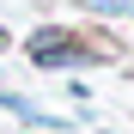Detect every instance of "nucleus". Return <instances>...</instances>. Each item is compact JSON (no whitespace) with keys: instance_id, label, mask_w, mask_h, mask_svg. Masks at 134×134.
I'll list each match as a JSON object with an SVG mask.
<instances>
[{"instance_id":"nucleus-1","label":"nucleus","mask_w":134,"mask_h":134,"mask_svg":"<svg viewBox=\"0 0 134 134\" xmlns=\"http://www.w3.org/2000/svg\"><path fill=\"white\" fill-rule=\"evenodd\" d=\"M25 55H31V67L55 73V67H98L110 49H98L92 37H79V31H67V25H37L25 37Z\"/></svg>"},{"instance_id":"nucleus-2","label":"nucleus","mask_w":134,"mask_h":134,"mask_svg":"<svg viewBox=\"0 0 134 134\" xmlns=\"http://www.w3.org/2000/svg\"><path fill=\"white\" fill-rule=\"evenodd\" d=\"M0 110H6V116H18V122H31V116H37V104H31L25 92H12V85H0Z\"/></svg>"},{"instance_id":"nucleus-3","label":"nucleus","mask_w":134,"mask_h":134,"mask_svg":"<svg viewBox=\"0 0 134 134\" xmlns=\"http://www.w3.org/2000/svg\"><path fill=\"white\" fill-rule=\"evenodd\" d=\"M98 18H134V0H85Z\"/></svg>"},{"instance_id":"nucleus-4","label":"nucleus","mask_w":134,"mask_h":134,"mask_svg":"<svg viewBox=\"0 0 134 134\" xmlns=\"http://www.w3.org/2000/svg\"><path fill=\"white\" fill-rule=\"evenodd\" d=\"M73 122H79V116H43V110H37V116H31V128H37V134H49V128H55V134H67V128H73Z\"/></svg>"}]
</instances>
